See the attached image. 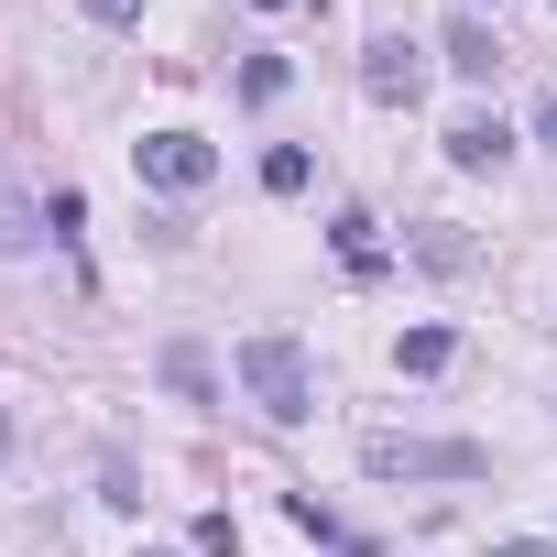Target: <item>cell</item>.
Listing matches in <instances>:
<instances>
[{"mask_svg":"<svg viewBox=\"0 0 557 557\" xmlns=\"http://www.w3.org/2000/svg\"><path fill=\"white\" fill-rule=\"evenodd\" d=\"M240 99H285V55H251L240 66Z\"/></svg>","mask_w":557,"mask_h":557,"instance_id":"8fae6325","label":"cell"},{"mask_svg":"<svg viewBox=\"0 0 557 557\" xmlns=\"http://www.w3.org/2000/svg\"><path fill=\"white\" fill-rule=\"evenodd\" d=\"M437 55H448L459 77H492V66H503V45H492V23H470V12H459V23L437 34Z\"/></svg>","mask_w":557,"mask_h":557,"instance_id":"8992f818","label":"cell"},{"mask_svg":"<svg viewBox=\"0 0 557 557\" xmlns=\"http://www.w3.org/2000/svg\"><path fill=\"white\" fill-rule=\"evenodd\" d=\"M0 448H12V426H0Z\"/></svg>","mask_w":557,"mask_h":557,"instance_id":"d6986e66","label":"cell"},{"mask_svg":"<svg viewBox=\"0 0 557 557\" xmlns=\"http://www.w3.org/2000/svg\"><path fill=\"white\" fill-rule=\"evenodd\" d=\"M361 470L372 481H481L492 459L470 437H361Z\"/></svg>","mask_w":557,"mask_h":557,"instance_id":"7a4b0ae2","label":"cell"},{"mask_svg":"<svg viewBox=\"0 0 557 557\" xmlns=\"http://www.w3.org/2000/svg\"><path fill=\"white\" fill-rule=\"evenodd\" d=\"M132 175L164 186V197H197V186L219 175V153H208V132H143V143H132Z\"/></svg>","mask_w":557,"mask_h":557,"instance_id":"3957f363","label":"cell"},{"mask_svg":"<svg viewBox=\"0 0 557 557\" xmlns=\"http://www.w3.org/2000/svg\"><path fill=\"white\" fill-rule=\"evenodd\" d=\"M339 262H350V273H383V240H372L361 208H339Z\"/></svg>","mask_w":557,"mask_h":557,"instance_id":"30bf717a","label":"cell"},{"mask_svg":"<svg viewBox=\"0 0 557 557\" xmlns=\"http://www.w3.org/2000/svg\"><path fill=\"white\" fill-rule=\"evenodd\" d=\"M77 12H88V23H110V34H132V23H143V0H77Z\"/></svg>","mask_w":557,"mask_h":557,"instance_id":"5bb4252c","label":"cell"},{"mask_svg":"<svg viewBox=\"0 0 557 557\" xmlns=\"http://www.w3.org/2000/svg\"><path fill=\"white\" fill-rule=\"evenodd\" d=\"M240 383H251V405H262L273 426H307V416H318V372H307V339H285V329L240 339Z\"/></svg>","mask_w":557,"mask_h":557,"instance_id":"6da1fadb","label":"cell"},{"mask_svg":"<svg viewBox=\"0 0 557 557\" xmlns=\"http://www.w3.org/2000/svg\"><path fill=\"white\" fill-rule=\"evenodd\" d=\"M394 361L426 383V372H448V361H459V329H405V339H394Z\"/></svg>","mask_w":557,"mask_h":557,"instance_id":"52a82bcc","label":"cell"},{"mask_svg":"<svg viewBox=\"0 0 557 557\" xmlns=\"http://www.w3.org/2000/svg\"><path fill=\"white\" fill-rule=\"evenodd\" d=\"M251 12H296V0H251Z\"/></svg>","mask_w":557,"mask_h":557,"instance_id":"e0dca14e","label":"cell"},{"mask_svg":"<svg viewBox=\"0 0 557 557\" xmlns=\"http://www.w3.org/2000/svg\"><path fill=\"white\" fill-rule=\"evenodd\" d=\"M23 240H34V208H23L12 186H0V251H23Z\"/></svg>","mask_w":557,"mask_h":557,"instance_id":"4fadbf2b","label":"cell"},{"mask_svg":"<svg viewBox=\"0 0 557 557\" xmlns=\"http://www.w3.org/2000/svg\"><path fill=\"white\" fill-rule=\"evenodd\" d=\"M535 132H546V143H557V88H546V99H535Z\"/></svg>","mask_w":557,"mask_h":557,"instance_id":"2e32d148","label":"cell"},{"mask_svg":"<svg viewBox=\"0 0 557 557\" xmlns=\"http://www.w3.org/2000/svg\"><path fill=\"white\" fill-rule=\"evenodd\" d=\"M448 164H459V175H503V164H513L503 110H459V121H448Z\"/></svg>","mask_w":557,"mask_h":557,"instance_id":"5b68a950","label":"cell"},{"mask_svg":"<svg viewBox=\"0 0 557 557\" xmlns=\"http://www.w3.org/2000/svg\"><path fill=\"white\" fill-rule=\"evenodd\" d=\"M361 99H383V110H416V99H426V55H416L405 34H372V45H361Z\"/></svg>","mask_w":557,"mask_h":557,"instance_id":"277c9868","label":"cell"},{"mask_svg":"<svg viewBox=\"0 0 557 557\" xmlns=\"http://www.w3.org/2000/svg\"><path fill=\"white\" fill-rule=\"evenodd\" d=\"M307 175H318L307 143H273V153H262V186H273V197H307Z\"/></svg>","mask_w":557,"mask_h":557,"instance_id":"9c48e42d","label":"cell"},{"mask_svg":"<svg viewBox=\"0 0 557 557\" xmlns=\"http://www.w3.org/2000/svg\"><path fill=\"white\" fill-rule=\"evenodd\" d=\"M164 383H175L186 405H208V394H219V372H208V350H197V339H175V350H164Z\"/></svg>","mask_w":557,"mask_h":557,"instance_id":"ba28073f","label":"cell"},{"mask_svg":"<svg viewBox=\"0 0 557 557\" xmlns=\"http://www.w3.org/2000/svg\"><path fill=\"white\" fill-rule=\"evenodd\" d=\"M492 557H557V546H535V535H513V546H492Z\"/></svg>","mask_w":557,"mask_h":557,"instance_id":"9a60e30c","label":"cell"},{"mask_svg":"<svg viewBox=\"0 0 557 557\" xmlns=\"http://www.w3.org/2000/svg\"><path fill=\"white\" fill-rule=\"evenodd\" d=\"M197 557H240V524L230 513H197Z\"/></svg>","mask_w":557,"mask_h":557,"instance_id":"7c38bea8","label":"cell"},{"mask_svg":"<svg viewBox=\"0 0 557 557\" xmlns=\"http://www.w3.org/2000/svg\"><path fill=\"white\" fill-rule=\"evenodd\" d=\"M143 557H175V546H143Z\"/></svg>","mask_w":557,"mask_h":557,"instance_id":"ac0fdd59","label":"cell"}]
</instances>
